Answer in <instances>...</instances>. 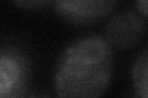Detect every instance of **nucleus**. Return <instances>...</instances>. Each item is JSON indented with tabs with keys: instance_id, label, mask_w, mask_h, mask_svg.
<instances>
[{
	"instance_id": "39448f33",
	"label": "nucleus",
	"mask_w": 148,
	"mask_h": 98,
	"mask_svg": "<svg viewBox=\"0 0 148 98\" xmlns=\"http://www.w3.org/2000/svg\"><path fill=\"white\" fill-rule=\"evenodd\" d=\"M132 85L136 96L148 98V48L138 54L133 63Z\"/></svg>"
},
{
	"instance_id": "f257e3e1",
	"label": "nucleus",
	"mask_w": 148,
	"mask_h": 98,
	"mask_svg": "<svg viewBox=\"0 0 148 98\" xmlns=\"http://www.w3.org/2000/svg\"><path fill=\"white\" fill-rule=\"evenodd\" d=\"M114 74V50L96 34L82 37L59 55L53 86L58 97L94 98L109 88Z\"/></svg>"
},
{
	"instance_id": "423d86ee",
	"label": "nucleus",
	"mask_w": 148,
	"mask_h": 98,
	"mask_svg": "<svg viewBox=\"0 0 148 98\" xmlns=\"http://www.w3.org/2000/svg\"><path fill=\"white\" fill-rule=\"evenodd\" d=\"M54 0H14V3L16 4V6L24 10H41V9L46 7L49 5L51 3H53Z\"/></svg>"
},
{
	"instance_id": "0eeeda50",
	"label": "nucleus",
	"mask_w": 148,
	"mask_h": 98,
	"mask_svg": "<svg viewBox=\"0 0 148 98\" xmlns=\"http://www.w3.org/2000/svg\"><path fill=\"white\" fill-rule=\"evenodd\" d=\"M136 6L143 16L148 18V0H136Z\"/></svg>"
},
{
	"instance_id": "7ed1b4c3",
	"label": "nucleus",
	"mask_w": 148,
	"mask_h": 98,
	"mask_svg": "<svg viewBox=\"0 0 148 98\" xmlns=\"http://www.w3.org/2000/svg\"><path fill=\"white\" fill-rule=\"evenodd\" d=\"M117 0H54L56 12L63 20L78 26L103 21L112 11Z\"/></svg>"
},
{
	"instance_id": "f03ea898",
	"label": "nucleus",
	"mask_w": 148,
	"mask_h": 98,
	"mask_svg": "<svg viewBox=\"0 0 148 98\" xmlns=\"http://www.w3.org/2000/svg\"><path fill=\"white\" fill-rule=\"evenodd\" d=\"M31 82V63L17 45L4 44L0 50V96L25 97Z\"/></svg>"
},
{
	"instance_id": "20e7f679",
	"label": "nucleus",
	"mask_w": 148,
	"mask_h": 98,
	"mask_svg": "<svg viewBox=\"0 0 148 98\" xmlns=\"http://www.w3.org/2000/svg\"><path fill=\"white\" fill-rule=\"evenodd\" d=\"M146 33V23L138 14L122 11L109 20L105 39L112 48L126 50L136 47Z\"/></svg>"
}]
</instances>
